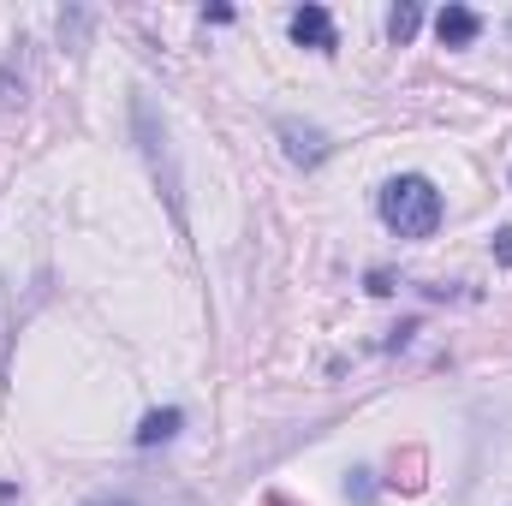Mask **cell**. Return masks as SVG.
Wrapping results in <instances>:
<instances>
[{"label":"cell","mask_w":512,"mask_h":506,"mask_svg":"<svg viewBox=\"0 0 512 506\" xmlns=\"http://www.w3.org/2000/svg\"><path fill=\"white\" fill-rule=\"evenodd\" d=\"M12 108H24V78H12L0 66V114H12Z\"/></svg>","instance_id":"52a82bcc"},{"label":"cell","mask_w":512,"mask_h":506,"mask_svg":"<svg viewBox=\"0 0 512 506\" xmlns=\"http://www.w3.org/2000/svg\"><path fill=\"white\" fill-rule=\"evenodd\" d=\"M495 262H501V268H512V227H501V233H495Z\"/></svg>","instance_id":"ba28073f"},{"label":"cell","mask_w":512,"mask_h":506,"mask_svg":"<svg viewBox=\"0 0 512 506\" xmlns=\"http://www.w3.org/2000/svg\"><path fill=\"white\" fill-rule=\"evenodd\" d=\"M286 30H292L298 48H316V54H334L340 48V30H334V12L328 6H298L286 18Z\"/></svg>","instance_id":"7a4b0ae2"},{"label":"cell","mask_w":512,"mask_h":506,"mask_svg":"<svg viewBox=\"0 0 512 506\" xmlns=\"http://www.w3.org/2000/svg\"><path fill=\"white\" fill-rule=\"evenodd\" d=\"M417 24H423V12H417L411 0H399V6L387 12V42H393V48H405V42L417 36Z\"/></svg>","instance_id":"8992f818"},{"label":"cell","mask_w":512,"mask_h":506,"mask_svg":"<svg viewBox=\"0 0 512 506\" xmlns=\"http://www.w3.org/2000/svg\"><path fill=\"white\" fill-rule=\"evenodd\" d=\"M382 221H387V233H399V239H435V227H441V191H435V179H423V173L387 179Z\"/></svg>","instance_id":"6da1fadb"},{"label":"cell","mask_w":512,"mask_h":506,"mask_svg":"<svg viewBox=\"0 0 512 506\" xmlns=\"http://www.w3.org/2000/svg\"><path fill=\"white\" fill-rule=\"evenodd\" d=\"M90 506H131V501H90Z\"/></svg>","instance_id":"9c48e42d"},{"label":"cell","mask_w":512,"mask_h":506,"mask_svg":"<svg viewBox=\"0 0 512 506\" xmlns=\"http://www.w3.org/2000/svg\"><path fill=\"white\" fill-rule=\"evenodd\" d=\"M280 143H286V161H298V167H316V161H328V149H334L328 131L304 126V120H280Z\"/></svg>","instance_id":"3957f363"},{"label":"cell","mask_w":512,"mask_h":506,"mask_svg":"<svg viewBox=\"0 0 512 506\" xmlns=\"http://www.w3.org/2000/svg\"><path fill=\"white\" fill-rule=\"evenodd\" d=\"M185 429V411L179 405H161V411H149L143 423H137V447H161V441H173Z\"/></svg>","instance_id":"5b68a950"},{"label":"cell","mask_w":512,"mask_h":506,"mask_svg":"<svg viewBox=\"0 0 512 506\" xmlns=\"http://www.w3.org/2000/svg\"><path fill=\"white\" fill-rule=\"evenodd\" d=\"M435 36H441V48H471L477 36H483V12H471V6H441L435 12Z\"/></svg>","instance_id":"277c9868"}]
</instances>
